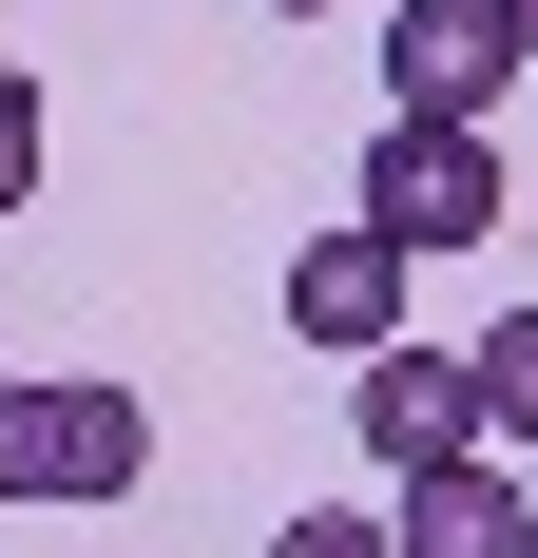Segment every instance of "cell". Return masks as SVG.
<instances>
[{
    "label": "cell",
    "mask_w": 538,
    "mask_h": 558,
    "mask_svg": "<svg viewBox=\"0 0 538 558\" xmlns=\"http://www.w3.org/2000/svg\"><path fill=\"white\" fill-rule=\"evenodd\" d=\"M135 462H155L135 386H97V366H0V501H135Z\"/></svg>",
    "instance_id": "1"
},
{
    "label": "cell",
    "mask_w": 538,
    "mask_h": 558,
    "mask_svg": "<svg viewBox=\"0 0 538 558\" xmlns=\"http://www.w3.org/2000/svg\"><path fill=\"white\" fill-rule=\"evenodd\" d=\"M366 231H404V251L500 231V155L462 135V116H384V155H366Z\"/></svg>",
    "instance_id": "2"
},
{
    "label": "cell",
    "mask_w": 538,
    "mask_h": 558,
    "mask_svg": "<svg viewBox=\"0 0 538 558\" xmlns=\"http://www.w3.org/2000/svg\"><path fill=\"white\" fill-rule=\"evenodd\" d=\"M346 404H366V462H384V482H442V462H481V347H384Z\"/></svg>",
    "instance_id": "3"
},
{
    "label": "cell",
    "mask_w": 538,
    "mask_h": 558,
    "mask_svg": "<svg viewBox=\"0 0 538 558\" xmlns=\"http://www.w3.org/2000/svg\"><path fill=\"white\" fill-rule=\"evenodd\" d=\"M500 77H519V20H500V0H404V20H384V97L404 116H462V135H481Z\"/></svg>",
    "instance_id": "4"
},
{
    "label": "cell",
    "mask_w": 538,
    "mask_h": 558,
    "mask_svg": "<svg viewBox=\"0 0 538 558\" xmlns=\"http://www.w3.org/2000/svg\"><path fill=\"white\" fill-rule=\"evenodd\" d=\"M289 328L308 347H346V366H384V347H404V231H308V251H289Z\"/></svg>",
    "instance_id": "5"
},
{
    "label": "cell",
    "mask_w": 538,
    "mask_h": 558,
    "mask_svg": "<svg viewBox=\"0 0 538 558\" xmlns=\"http://www.w3.org/2000/svg\"><path fill=\"white\" fill-rule=\"evenodd\" d=\"M384 539H404V558H538V482L442 462V482H404V501H384Z\"/></svg>",
    "instance_id": "6"
},
{
    "label": "cell",
    "mask_w": 538,
    "mask_h": 558,
    "mask_svg": "<svg viewBox=\"0 0 538 558\" xmlns=\"http://www.w3.org/2000/svg\"><path fill=\"white\" fill-rule=\"evenodd\" d=\"M481 424L538 462V308H500V328H481Z\"/></svg>",
    "instance_id": "7"
},
{
    "label": "cell",
    "mask_w": 538,
    "mask_h": 558,
    "mask_svg": "<svg viewBox=\"0 0 538 558\" xmlns=\"http://www.w3.org/2000/svg\"><path fill=\"white\" fill-rule=\"evenodd\" d=\"M269 558H404L384 520H269Z\"/></svg>",
    "instance_id": "8"
},
{
    "label": "cell",
    "mask_w": 538,
    "mask_h": 558,
    "mask_svg": "<svg viewBox=\"0 0 538 558\" xmlns=\"http://www.w3.org/2000/svg\"><path fill=\"white\" fill-rule=\"evenodd\" d=\"M20 193H39V97L0 77V213H20Z\"/></svg>",
    "instance_id": "9"
},
{
    "label": "cell",
    "mask_w": 538,
    "mask_h": 558,
    "mask_svg": "<svg viewBox=\"0 0 538 558\" xmlns=\"http://www.w3.org/2000/svg\"><path fill=\"white\" fill-rule=\"evenodd\" d=\"M500 20H519V58H538V0H500Z\"/></svg>",
    "instance_id": "10"
},
{
    "label": "cell",
    "mask_w": 538,
    "mask_h": 558,
    "mask_svg": "<svg viewBox=\"0 0 538 558\" xmlns=\"http://www.w3.org/2000/svg\"><path fill=\"white\" fill-rule=\"evenodd\" d=\"M269 20H327V0H269Z\"/></svg>",
    "instance_id": "11"
}]
</instances>
